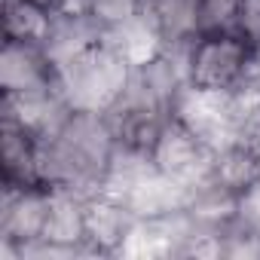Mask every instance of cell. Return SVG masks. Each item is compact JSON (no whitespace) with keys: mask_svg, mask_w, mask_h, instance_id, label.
Wrapping results in <instances>:
<instances>
[{"mask_svg":"<svg viewBox=\"0 0 260 260\" xmlns=\"http://www.w3.org/2000/svg\"><path fill=\"white\" fill-rule=\"evenodd\" d=\"M211 181L239 199L254 184H260V153L245 147V144H236V141L220 147V150H214Z\"/></svg>","mask_w":260,"mask_h":260,"instance_id":"12","label":"cell"},{"mask_svg":"<svg viewBox=\"0 0 260 260\" xmlns=\"http://www.w3.org/2000/svg\"><path fill=\"white\" fill-rule=\"evenodd\" d=\"M132 74L128 64L110 43H95L92 49L80 52L77 58L64 61L58 68L55 86L71 110H89V113H107Z\"/></svg>","mask_w":260,"mask_h":260,"instance_id":"2","label":"cell"},{"mask_svg":"<svg viewBox=\"0 0 260 260\" xmlns=\"http://www.w3.org/2000/svg\"><path fill=\"white\" fill-rule=\"evenodd\" d=\"M49 199L52 190L46 187H7L4 184V199H0V242H10L22 248L43 239L46 217H49Z\"/></svg>","mask_w":260,"mask_h":260,"instance_id":"6","label":"cell"},{"mask_svg":"<svg viewBox=\"0 0 260 260\" xmlns=\"http://www.w3.org/2000/svg\"><path fill=\"white\" fill-rule=\"evenodd\" d=\"M236 220L254 233H260V184H254L248 193L236 199Z\"/></svg>","mask_w":260,"mask_h":260,"instance_id":"16","label":"cell"},{"mask_svg":"<svg viewBox=\"0 0 260 260\" xmlns=\"http://www.w3.org/2000/svg\"><path fill=\"white\" fill-rule=\"evenodd\" d=\"M86 13L104 28H119L141 16V0H86Z\"/></svg>","mask_w":260,"mask_h":260,"instance_id":"14","label":"cell"},{"mask_svg":"<svg viewBox=\"0 0 260 260\" xmlns=\"http://www.w3.org/2000/svg\"><path fill=\"white\" fill-rule=\"evenodd\" d=\"M116 141L104 113L71 110L49 138H40V181L46 190L92 199L104 190Z\"/></svg>","mask_w":260,"mask_h":260,"instance_id":"1","label":"cell"},{"mask_svg":"<svg viewBox=\"0 0 260 260\" xmlns=\"http://www.w3.org/2000/svg\"><path fill=\"white\" fill-rule=\"evenodd\" d=\"M257 46L236 28H214L193 37L187 49V86L239 92L254 71Z\"/></svg>","mask_w":260,"mask_h":260,"instance_id":"3","label":"cell"},{"mask_svg":"<svg viewBox=\"0 0 260 260\" xmlns=\"http://www.w3.org/2000/svg\"><path fill=\"white\" fill-rule=\"evenodd\" d=\"M52 25V10L37 0H4V40L43 43Z\"/></svg>","mask_w":260,"mask_h":260,"instance_id":"13","label":"cell"},{"mask_svg":"<svg viewBox=\"0 0 260 260\" xmlns=\"http://www.w3.org/2000/svg\"><path fill=\"white\" fill-rule=\"evenodd\" d=\"M202 0H141V19L153 28L162 46L190 43L202 34Z\"/></svg>","mask_w":260,"mask_h":260,"instance_id":"8","label":"cell"},{"mask_svg":"<svg viewBox=\"0 0 260 260\" xmlns=\"http://www.w3.org/2000/svg\"><path fill=\"white\" fill-rule=\"evenodd\" d=\"M58 68L43 43L4 40L0 49V92H34L55 86Z\"/></svg>","mask_w":260,"mask_h":260,"instance_id":"7","label":"cell"},{"mask_svg":"<svg viewBox=\"0 0 260 260\" xmlns=\"http://www.w3.org/2000/svg\"><path fill=\"white\" fill-rule=\"evenodd\" d=\"M233 28L242 31L254 46H260V0H239Z\"/></svg>","mask_w":260,"mask_h":260,"instance_id":"15","label":"cell"},{"mask_svg":"<svg viewBox=\"0 0 260 260\" xmlns=\"http://www.w3.org/2000/svg\"><path fill=\"white\" fill-rule=\"evenodd\" d=\"M138 217L119 199L98 193L86 199V245L95 254H116Z\"/></svg>","mask_w":260,"mask_h":260,"instance_id":"10","label":"cell"},{"mask_svg":"<svg viewBox=\"0 0 260 260\" xmlns=\"http://www.w3.org/2000/svg\"><path fill=\"white\" fill-rule=\"evenodd\" d=\"M0 162L7 187H43L40 181V138L28 128L0 119Z\"/></svg>","mask_w":260,"mask_h":260,"instance_id":"9","label":"cell"},{"mask_svg":"<svg viewBox=\"0 0 260 260\" xmlns=\"http://www.w3.org/2000/svg\"><path fill=\"white\" fill-rule=\"evenodd\" d=\"M150 159H153V166L166 178H172V181H178L184 187H193V184H202L211 175L214 150L205 147L190 128L172 113L169 122L162 125L156 144H153Z\"/></svg>","mask_w":260,"mask_h":260,"instance_id":"5","label":"cell"},{"mask_svg":"<svg viewBox=\"0 0 260 260\" xmlns=\"http://www.w3.org/2000/svg\"><path fill=\"white\" fill-rule=\"evenodd\" d=\"M172 113L205 147L220 150V147L233 144L239 98H236V92H208V89L184 86L175 107H172Z\"/></svg>","mask_w":260,"mask_h":260,"instance_id":"4","label":"cell"},{"mask_svg":"<svg viewBox=\"0 0 260 260\" xmlns=\"http://www.w3.org/2000/svg\"><path fill=\"white\" fill-rule=\"evenodd\" d=\"M101 40H104V28L89 13H52V25L43 40V49L49 52L55 68H61L64 61L77 58L80 52L92 49Z\"/></svg>","mask_w":260,"mask_h":260,"instance_id":"11","label":"cell"},{"mask_svg":"<svg viewBox=\"0 0 260 260\" xmlns=\"http://www.w3.org/2000/svg\"><path fill=\"white\" fill-rule=\"evenodd\" d=\"M37 4H43V7H49V10H55V4H58V0H37Z\"/></svg>","mask_w":260,"mask_h":260,"instance_id":"17","label":"cell"}]
</instances>
